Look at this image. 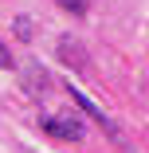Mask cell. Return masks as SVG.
<instances>
[{
  "label": "cell",
  "instance_id": "obj_4",
  "mask_svg": "<svg viewBox=\"0 0 149 153\" xmlns=\"http://www.w3.org/2000/svg\"><path fill=\"white\" fill-rule=\"evenodd\" d=\"M59 55H63L67 63H75V67H86V55H82L79 43H71V39H59Z\"/></svg>",
  "mask_w": 149,
  "mask_h": 153
},
{
  "label": "cell",
  "instance_id": "obj_2",
  "mask_svg": "<svg viewBox=\"0 0 149 153\" xmlns=\"http://www.w3.org/2000/svg\"><path fill=\"white\" fill-rule=\"evenodd\" d=\"M67 90H71V98H75V106H79V110H86V114H90V118L98 122V126H102V130L114 137V141H122V134H118V126L110 122V114H106V110H98V106H94L90 98H86V94H82V90H79L75 82H67Z\"/></svg>",
  "mask_w": 149,
  "mask_h": 153
},
{
  "label": "cell",
  "instance_id": "obj_6",
  "mask_svg": "<svg viewBox=\"0 0 149 153\" xmlns=\"http://www.w3.org/2000/svg\"><path fill=\"white\" fill-rule=\"evenodd\" d=\"M0 67H12V51H8L4 43H0Z\"/></svg>",
  "mask_w": 149,
  "mask_h": 153
},
{
  "label": "cell",
  "instance_id": "obj_5",
  "mask_svg": "<svg viewBox=\"0 0 149 153\" xmlns=\"http://www.w3.org/2000/svg\"><path fill=\"white\" fill-rule=\"evenodd\" d=\"M59 8H67V12H75V16H82L86 12V0H55Z\"/></svg>",
  "mask_w": 149,
  "mask_h": 153
},
{
  "label": "cell",
  "instance_id": "obj_3",
  "mask_svg": "<svg viewBox=\"0 0 149 153\" xmlns=\"http://www.w3.org/2000/svg\"><path fill=\"white\" fill-rule=\"evenodd\" d=\"M24 75H27V79H24V86L32 90V94L47 90V71H43V67L36 63V59H27V63H24Z\"/></svg>",
  "mask_w": 149,
  "mask_h": 153
},
{
  "label": "cell",
  "instance_id": "obj_7",
  "mask_svg": "<svg viewBox=\"0 0 149 153\" xmlns=\"http://www.w3.org/2000/svg\"><path fill=\"white\" fill-rule=\"evenodd\" d=\"M16 32H20V39H27V36H32V24H27V20H20V24H16Z\"/></svg>",
  "mask_w": 149,
  "mask_h": 153
},
{
  "label": "cell",
  "instance_id": "obj_1",
  "mask_svg": "<svg viewBox=\"0 0 149 153\" xmlns=\"http://www.w3.org/2000/svg\"><path fill=\"white\" fill-rule=\"evenodd\" d=\"M39 130L51 134V137H59V141H82V134H86L82 118L75 110L71 114H47V118H39Z\"/></svg>",
  "mask_w": 149,
  "mask_h": 153
}]
</instances>
